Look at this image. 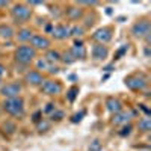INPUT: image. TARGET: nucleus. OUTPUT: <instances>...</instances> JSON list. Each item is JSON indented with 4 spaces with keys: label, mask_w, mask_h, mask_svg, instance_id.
Returning a JSON list of instances; mask_svg holds the SVG:
<instances>
[{
    "label": "nucleus",
    "mask_w": 151,
    "mask_h": 151,
    "mask_svg": "<svg viewBox=\"0 0 151 151\" xmlns=\"http://www.w3.org/2000/svg\"><path fill=\"white\" fill-rule=\"evenodd\" d=\"M33 11L27 3H14L11 8V18L15 24H26L30 21Z\"/></svg>",
    "instance_id": "f257e3e1"
},
{
    "label": "nucleus",
    "mask_w": 151,
    "mask_h": 151,
    "mask_svg": "<svg viewBox=\"0 0 151 151\" xmlns=\"http://www.w3.org/2000/svg\"><path fill=\"white\" fill-rule=\"evenodd\" d=\"M2 109L8 113L9 116L14 118H21L24 115V100L21 97H15V98H5L2 103Z\"/></svg>",
    "instance_id": "f03ea898"
},
{
    "label": "nucleus",
    "mask_w": 151,
    "mask_h": 151,
    "mask_svg": "<svg viewBox=\"0 0 151 151\" xmlns=\"http://www.w3.org/2000/svg\"><path fill=\"white\" fill-rule=\"evenodd\" d=\"M14 59L20 65H29L36 59V52L29 44H21L14 50Z\"/></svg>",
    "instance_id": "7ed1b4c3"
},
{
    "label": "nucleus",
    "mask_w": 151,
    "mask_h": 151,
    "mask_svg": "<svg viewBox=\"0 0 151 151\" xmlns=\"http://www.w3.org/2000/svg\"><path fill=\"white\" fill-rule=\"evenodd\" d=\"M132 33L137 40H145L147 42H150V33H151V23L148 18H141L134 21V24L132 26Z\"/></svg>",
    "instance_id": "20e7f679"
},
{
    "label": "nucleus",
    "mask_w": 151,
    "mask_h": 151,
    "mask_svg": "<svg viewBox=\"0 0 151 151\" xmlns=\"http://www.w3.org/2000/svg\"><path fill=\"white\" fill-rule=\"evenodd\" d=\"M124 83L132 91H142L144 88H147V85H148V79L145 77L144 74L136 73V74H132V76H129V77H125Z\"/></svg>",
    "instance_id": "39448f33"
},
{
    "label": "nucleus",
    "mask_w": 151,
    "mask_h": 151,
    "mask_svg": "<svg viewBox=\"0 0 151 151\" xmlns=\"http://www.w3.org/2000/svg\"><path fill=\"white\" fill-rule=\"evenodd\" d=\"M40 89L44 95H50V97H56L62 92V83L56 79H45L42 82V85L40 86Z\"/></svg>",
    "instance_id": "423d86ee"
},
{
    "label": "nucleus",
    "mask_w": 151,
    "mask_h": 151,
    "mask_svg": "<svg viewBox=\"0 0 151 151\" xmlns=\"http://www.w3.org/2000/svg\"><path fill=\"white\" fill-rule=\"evenodd\" d=\"M92 41H95V44H103L106 45L107 42L112 41V38H113V29L110 26H103V27H100L97 29L92 35Z\"/></svg>",
    "instance_id": "0eeeda50"
},
{
    "label": "nucleus",
    "mask_w": 151,
    "mask_h": 151,
    "mask_svg": "<svg viewBox=\"0 0 151 151\" xmlns=\"http://www.w3.org/2000/svg\"><path fill=\"white\" fill-rule=\"evenodd\" d=\"M29 45L35 50V52H47V50L52 48V41H50L45 35L35 33L32 36V40L29 41Z\"/></svg>",
    "instance_id": "6e6552de"
},
{
    "label": "nucleus",
    "mask_w": 151,
    "mask_h": 151,
    "mask_svg": "<svg viewBox=\"0 0 151 151\" xmlns=\"http://www.w3.org/2000/svg\"><path fill=\"white\" fill-rule=\"evenodd\" d=\"M21 91H23V86L18 82H9L6 85L0 86V95H2L3 98H15V97H20Z\"/></svg>",
    "instance_id": "1a4fd4ad"
},
{
    "label": "nucleus",
    "mask_w": 151,
    "mask_h": 151,
    "mask_svg": "<svg viewBox=\"0 0 151 151\" xmlns=\"http://www.w3.org/2000/svg\"><path fill=\"white\" fill-rule=\"evenodd\" d=\"M52 36L55 38V40L58 41H64L67 40V38L71 36V26L70 24H64V23H59V24H53V27H52Z\"/></svg>",
    "instance_id": "9d476101"
},
{
    "label": "nucleus",
    "mask_w": 151,
    "mask_h": 151,
    "mask_svg": "<svg viewBox=\"0 0 151 151\" xmlns=\"http://www.w3.org/2000/svg\"><path fill=\"white\" fill-rule=\"evenodd\" d=\"M44 76L41 71H38V70H29L26 71V74H24V82H26L27 85L30 86H41L42 82H44Z\"/></svg>",
    "instance_id": "9b49d317"
},
{
    "label": "nucleus",
    "mask_w": 151,
    "mask_h": 151,
    "mask_svg": "<svg viewBox=\"0 0 151 151\" xmlns=\"http://www.w3.org/2000/svg\"><path fill=\"white\" fill-rule=\"evenodd\" d=\"M109 56V48L107 45H103V44H94L92 48H91V58L95 60V62H103L106 60Z\"/></svg>",
    "instance_id": "f8f14e48"
},
{
    "label": "nucleus",
    "mask_w": 151,
    "mask_h": 151,
    "mask_svg": "<svg viewBox=\"0 0 151 151\" xmlns=\"http://www.w3.org/2000/svg\"><path fill=\"white\" fill-rule=\"evenodd\" d=\"M64 12H65V17H67L68 21H79V20H82L83 15H85L83 8H80V6H77V5L65 8Z\"/></svg>",
    "instance_id": "ddd939ff"
},
{
    "label": "nucleus",
    "mask_w": 151,
    "mask_h": 151,
    "mask_svg": "<svg viewBox=\"0 0 151 151\" xmlns=\"http://www.w3.org/2000/svg\"><path fill=\"white\" fill-rule=\"evenodd\" d=\"M132 118H133V112L122 109L121 112H118V113H115V115H113L112 124H115V125H127Z\"/></svg>",
    "instance_id": "4468645a"
},
{
    "label": "nucleus",
    "mask_w": 151,
    "mask_h": 151,
    "mask_svg": "<svg viewBox=\"0 0 151 151\" xmlns=\"http://www.w3.org/2000/svg\"><path fill=\"white\" fill-rule=\"evenodd\" d=\"M68 52L71 53V56L76 60H77V59H80V60L86 59V47L83 45L82 41H74V44L71 45V48L68 50Z\"/></svg>",
    "instance_id": "2eb2a0df"
},
{
    "label": "nucleus",
    "mask_w": 151,
    "mask_h": 151,
    "mask_svg": "<svg viewBox=\"0 0 151 151\" xmlns=\"http://www.w3.org/2000/svg\"><path fill=\"white\" fill-rule=\"evenodd\" d=\"M106 109L110 112V113H118V112H121L124 107H122V103H121V100H118V98H115V97H107L106 98Z\"/></svg>",
    "instance_id": "dca6fc26"
},
{
    "label": "nucleus",
    "mask_w": 151,
    "mask_h": 151,
    "mask_svg": "<svg viewBox=\"0 0 151 151\" xmlns=\"http://www.w3.org/2000/svg\"><path fill=\"white\" fill-rule=\"evenodd\" d=\"M35 33H33V30L32 29H29V27H21L20 30H18V33H17V40L20 41V42H29L30 40H32V36H33Z\"/></svg>",
    "instance_id": "f3484780"
},
{
    "label": "nucleus",
    "mask_w": 151,
    "mask_h": 151,
    "mask_svg": "<svg viewBox=\"0 0 151 151\" xmlns=\"http://www.w3.org/2000/svg\"><path fill=\"white\" fill-rule=\"evenodd\" d=\"M60 55H62V53H59L58 50L50 48V50H47V52H45L44 59L48 62L50 65H55V64H58V62H60Z\"/></svg>",
    "instance_id": "a211bd4d"
},
{
    "label": "nucleus",
    "mask_w": 151,
    "mask_h": 151,
    "mask_svg": "<svg viewBox=\"0 0 151 151\" xmlns=\"http://www.w3.org/2000/svg\"><path fill=\"white\" fill-rule=\"evenodd\" d=\"M14 29H12L9 24H0V38H2V40H12V38H14Z\"/></svg>",
    "instance_id": "6ab92c4d"
},
{
    "label": "nucleus",
    "mask_w": 151,
    "mask_h": 151,
    "mask_svg": "<svg viewBox=\"0 0 151 151\" xmlns=\"http://www.w3.org/2000/svg\"><path fill=\"white\" fill-rule=\"evenodd\" d=\"M137 129H139L141 132H144V133H148L151 130V119L148 116L141 118L139 119V124H137Z\"/></svg>",
    "instance_id": "aec40b11"
},
{
    "label": "nucleus",
    "mask_w": 151,
    "mask_h": 151,
    "mask_svg": "<svg viewBox=\"0 0 151 151\" xmlns=\"http://www.w3.org/2000/svg\"><path fill=\"white\" fill-rule=\"evenodd\" d=\"M35 62H36V70L40 71V70H50V64L44 59V58H40V59H35Z\"/></svg>",
    "instance_id": "412c9836"
},
{
    "label": "nucleus",
    "mask_w": 151,
    "mask_h": 151,
    "mask_svg": "<svg viewBox=\"0 0 151 151\" xmlns=\"http://www.w3.org/2000/svg\"><path fill=\"white\" fill-rule=\"evenodd\" d=\"M85 29L82 26H71V36L77 38V36H83Z\"/></svg>",
    "instance_id": "4be33fe9"
},
{
    "label": "nucleus",
    "mask_w": 151,
    "mask_h": 151,
    "mask_svg": "<svg viewBox=\"0 0 151 151\" xmlns=\"http://www.w3.org/2000/svg\"><path fill=\"white\" fill-rule=\"evenodd\" d=\"M60 60H64L65 64H73V62H76V59L71 56L70 52H67V53H64V55H60Z\"/></svg>",
    "instance_id": "5701e85b"
},
{
    "label": "nucleus",
    "mask_w": 151,
    "mask_h": 151,
    "mask_svg": "<svg viewBox=\"0 0 151 151\" xmlns=\"http://www.w3.org/2000/svg\"><path fill=\"white\" fill-rule=\"evenodd\" d=\"M50 116H52V119L53 121H60L62 118H64V112H62V110H53L52 112V115H50Z\"/></svg>",
    "instance_id": "b1692460"
},
{
    "label": "nucleus",
    "mask_w": 151,
    "mask_h": 151,
    "mask_svg": "<svg viewBox=\"0 0 151 151\" xmlns=\"http://www.w3.org/2000/svg\"><path fill=\"white\" fill-rule=\"evenodd\" d=\"M76 92H79V89H77L76 86H74V88H71V89L68 91V95H67V97H68L70 101H74V98H76Z\"/></svg>",
    "instance_id": "393cba45"
},
{
    "label": "nucleus",
    "mask_w": 151,
    "mask_h": 151,
    "mask_svg": "<svg viewBox=\"0 0 151 151\" xmlns=\"http://www.w3.org/2000/svg\"><path fill=\"white\" fill-rule=\"evenodd\" d=\"M36 124H38V129H40V132H45V130L48 129V125H50L48 122H45V121H42V119L38 121Z\"/></svg>",
    "instance_id": "a878e982"
},
{
    "label": "nucleus",
    "mask_w": 151,
    "mask_h": 151,
    "mask_svg": "<svg viewBox=\"0 0 151 151\" xmlns=\"http://www.w3.org/2000/svg\"><path fill=\"white\" fill-rule=\"evenodd\" d=\"M132 133V125L129 124V125H124V129L119 132V136H129Z\"/></svg>",
    "instance_id": "bb28decb"
},
{
    "label": "nucleus",
    "mask_w": 151,
    "mask_h": 151,
    "mask_svg": "<svg viewBox=\"0 0 151 151\" xmlns=\"http://www.w3.org/2000/svg\"><path fill=\"white\" fill-rule=\"evenodd\" d=\"M100 148H101V144H100V141H94V142H92V145L89 147V150H91V151H98Z\"/></svg>",
    "instance_id": "cd10ccee"
},
{
    "label": "nucleus",
    "mask_w": 151,
    "mask_h": 151,
    "mask_svg": "<svg viewBox=\"0 0 151 151\" xmlns=\"http://www.w3.org/2000/svg\"><path fill=\"white\" fill-rule=\"evenodd\" d=\"M8 73V70H6V67L3 65V64H0V79H2L3 77V76Z\"/></svg>",
    "instance_id": "c85d7f7f"
},
{
    "label": "nucleus",
    "mask_w": 151,
    "mask_h": 151,
    "mask_svg": "<svg viewBox=\"0 0 151 151\" xmlns=\"http://www.w3.org/2000/svg\"><path fill=\"white\" fill-rule=\"evenodd\" d=\"M82 116H83V112H80V113H76V115L73 116V122H77V121H80V119H82Z\"/></svg>",
    "instance_id": "c756f323"
},
{
    "label": "nucleus",
    "mask_w": 151,
    "mask_h": 151,
    "mask_svg": "<svg viewBox=\"0 0 151 151\" xmlns=\"http://www.w3.org/2000/svg\"><path fill=\"white\" fill-rule=\"evenodd\" d=\"M9 2H0V6H8Z\"/></svg>",
    "instance_id": "7c9ffc66"
},
{
    "label": "nucleus",
    "mask_w": 151,
    "mask_h": 151,
    "mask_svg": "<svg viewBox=\"0 0 151 151\" xmlns=\"http://www.w3.org/2000/svg\"><path fill=\"white\" fill-rule=\"evenodd\" d=\"M0 85H2V79H0Z\"/></svg>",
    "instance_id": "2f4dec72"
}]
</instances>
